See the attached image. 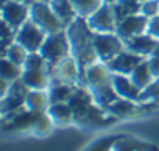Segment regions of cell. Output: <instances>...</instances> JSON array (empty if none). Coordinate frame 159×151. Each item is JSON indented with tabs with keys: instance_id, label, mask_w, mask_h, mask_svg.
<instances>
[{
	"instance_id": "3",
	"label": "cell",
	"mask_w": 159,
	"mask_h": 151,
	"mask_svg": "<svg viewBox=\"0 0 159 151\" xmlns=\"http://www.w3.org/2000/svg\"><path fill=\"white\" fill-rule=\"evenodd\" d=\"M55 128L50 120L47 111L45 112H33L25 106L7 114L2 117V131L3 134H31L44 137L50 134Z\"/></svg>"
},
{
	"instance_id": "36",
	"label": "cell",
	"mask_w": 159,
	"mask_h": 151,
	"mask_svg": "<svg viewBox=\"0 0 159 151\" xmlns=\"http://www.w3.org/2000/svg\"><path fill=\"white\" fill-rule=\"evenodd\" d=\"M105 2H106V3H114L116 0H105Z\"/></svg>"
},
{
	"instance_id": "38",
	"label": "cell",
	"mask_w": 159,
	"mask_h": 151,
	"mask_svg": "<svg viewBox=\"0 0 159 151\" xmlns=\"http://www.w3.org/2000/svg\"><path fill=\"white\" fill-rule=\"evenodd\" d=\"M150 151H157V148H153V149H150Z\"/></svg>"
},
{
	"instance_id": "6",
	"label": "cell",
	"mask_w": 159,
	"mask_h": 151,
	"mask_svg": "<svg viewBox=\"0 0 159 151\" xmlns=\"http://www.w3.org/2000/svg\"><path fill=\"white\" fill-rule=\"evenodd\" d=\"M39 53L42 55V58L47 61V65H48V73L50 70L59 62L62 61L64 58L70 56V42H69V38H67V33H66V28L61 30V31H56V33H52V34H47Z\"/></svg>"
},
{
	"instance_id": "23",
	"label": "cell",
	"mask_w": 159,
	"mask_h": 151,
	"mask_svg": "<svg viewBox=\"0 0 159 151\" xmlns=\"http://www.w3.org/2000/svg\"><path fill=\"white\" fill-rule=\"evenodd\" d=\"M76 84H64V83H52L47 89L50 104L56 103H69L70 97L75 92Z\"/></svg>"
},
{
	"instance_id": "37",
	"label": "cell",
	"mask_w": 159,
	"mask_h": 151,
	"mask_svg": "<svg viewBox=\"0 0 159 151\" xmlns=\"http://www.w3.org/2000/svg\"><path fill=\"white\" fill-rule=\"evenodd\" d=\"M39 2H47V3H48V2H50V0H39Z\"/></svg>"
},
{
	"instance_id": "5",
	"label": "cell",
	"mask_w": 159,
	"mask_h": 151,
	"mask_svg": "<svg viewBox=\"0 0 159 151\" xmlns=\"http://www.w3.org/2000/svg\"><path fill=\"white\" fill-rule=\"evenodd\" d=\"M22 81L34 91H47L50 86V73L47 61L42 58L39 51L28 53L22 65Z\"/></svg>"
},
{
	"instance_id": "10",
	"label": "cell",
	"mask_w": 159,
	"mask_h": 151,
	"mask_svg": "<svg viewBox=\"0 0 159 151\" xmlns=\"http://www.w3.org/2000/svg\"><path fill=\"white\" fill-rule=\"evenodd\" d=\"M28 92H30V87L22 81V78L13 81L10 84L8 92L0 100V112H2V117L25 106V98H27Z\"/></svg>"
},
{
	"instance_id": "11",
	"label": "cell",
	"mask_w": 159,
	"mask_h": 151,
	"mask_svg": "<svg viewBox=\"0 0 159 151\" xmlns=\"http://www.w3.org/2000/svg\"><path fill=\"white\" fill-rule=\"evenodd\" d=\"M88 25L94 33H116L117 17L111 3H103L95 13H92L88 19Z\"/></svg>"
},
{
	"instance_id": "18",
	"label": "cell",
	"mask_w": 159,
	"mask_h": 151,
	"mask_svg": "<svg viewBox=\"0 0 159 151\" xmlns=\"http://www.w3.org/2000/svg\"><path fill=\"white\" fill-rule=\"evenodd\" d=\"M112 87L116 94L122 98H128L133 101L139 103L140 97V89L136 87V84L131 81L128 75H120V73H112Z\"/></svg>"
},
{
	"instance_id": "33",
	"label": "cell",
	"mask_w": 159,
	"mask_h": 151,
	"mask_svg": "<svg viewBox=\"0 0 159 151\" xmlns=\"http://www.w3.org/2000/svg\"><path fill=\"white\" fill-rule=\"evenodd\" d=\"M147 33L156 39H159V14L157 16H153L148 19V24H147Z\"/></svg>"
},
{
	"instance_id": "35",
	"label": "cell",
	"mask_w": 159,
	"mask_h": 151,
	"mask_svg": "<svg viewBox=\"0 0 159 151\" xmlns=\"http://www.w3.org/2000/svg\"><path fill=\"white\" fill-rule=\"evenodd\" d=\"M16 2H22V3H25V5H31V3L36 2V0H16Z\"/></svg>"
},
{
	"instance_id": "7",
	"label": "cell",
	"mask_w": 159,
	"mask_h": 151,
	"mask_svg": "<svg viewBox=\"0 0 159 151\" xmlns=\"http://www.w3.org/2000/svg\"><path fill=\"white\" fill-rule=\"evenodd\" d=\"M30 19L41 30H44L47 34L64 30L62 22L58 19V16L53 13L50 3H47V2H39V0H36L34 3H31L30 5Z\"/></svg>"
},
{
	"instance_id": "1",
	"label": "cell",
	"mask_w": 159,
	"mask_h": 151,
	"mask_svg": "<svg viewBox=\"0 0 159 151\" xmlns=\"http://www.w3.org/2000/svg\"><path fill=\"white\" fill-rule=\"evenodd\" d=\"M69 104L73 111L75 125L80 128L103 129L120 122V118H117L108 109L95 103L91 91L84 84H80V83L76 84L75 92L69 100Z\"/></svg>"
},
{
	"instance_id": "15",
	"label": "cell",
	"mask_w": 159,
	"mask_h": 151,
	"mask_svg": "<svg viewBox=\"0 0 159 151\" xmlns=\"http://www.w3.org/2000/svg\"><path fill=\"white\" fill-rule=\"evenodd\" d=\"M143 59L145 58H142V56H139V55H136V53H133V51H129V50L125 48L116 58H112L111 61H108L106 65L109 67V70L112 73H120V75H128V77H129V75L133 73V70Z\"/></svg>"
},
{
	"instance_id": "22",
	"label": "cell",
	"mask_w": 159,
	"mask_h": 151,
	"mask_svg": "<svg viewBox=\"0 0 159 151\" xmlns=\"http://www.w3.org/2000/svg\"><path fill=\"white\" fill-rule=\"evenodd\" d=\"M48 3H50L53 13H55V14L58 16V19L62 22L64 28L69 27V25L78 17V14H76V11H75V8H73V5H72L70 0H50Z\"/></svg>"
},
{
	"instance_id": "16",
	"label": "cell",
	"mask_w": 159,
	"mask_h": 151,
	"mask_svg": "<svg viewBox=\"0 0 159 151\" xmlns=\"http://www.w3.org/2000/svg\"><path fill=\"white\" fill-rule=\"evenodd\" d=\"M125 48L142 56V58H150L153 53L157 51L159 39L150 36L148 33H142L139 36H134V38L125 41Z\"/></svg>"
},
{
	"instance_id": "28",
	"label": "cell",
	"mask_w": 159,
	"mask_h": 151,
	"mask_svg": "<svg viewBox=\"0 0 159 151\" xmlns=\"http://www.w3.org/2000/svg\"><path fill=\"white\" fill-rule=\"evenodd\" d=\"M70 2L80 17L88 19L92 13H95L105 3V0H70Z\"/></svg>"
},
{
	"instance_id": "4",
	"label": "cell",
	"mask_w": 159,
	"mask_h": 151,
	"mask_svg": "<svg viewBox=\"0 0 159 151\" xmlns=\"http://www.w3.org/2000/svg\"><path fill=\"white\" fill-rule=\"evenodd\" d=\"M83 84L91 91L95 103L105 109L116 98H119V95L116 94V91L112 87V72L102 61L88 67V70L84 73V83Z\"/></svg>"
},
{
	"instance_id": "12",
	"label": "cell",
	"mask_w": 159,
	"mask_h": 151,
	"mask_svg": "<svg viewBox=\"0 0 159 151\" xmlns=\"http://www.w3.org/2000/svg\"><path fill=\"white\" fill-rule=\"evenodd\" d=\"M30 19V5L16 0H2V22L16 31Z\"/></svg>"
},
{
	"instance_id": "26",
	"label": "cell",
	"mask_w": 159,
	"mask_h": 151,
	"mask_svg": "<svg viewBox=\"0 0 159 151\" xmlns=\"http://www.w3.org/2000/svg\"><path fill=\"white\" fill-rule=\"evenodd\" d=\"M145 0H116L112 5V10L116 13V17H117V22L122 20L123 17L126 16H131V14H137L140 13V7Z\"/></svg>"
},
{
	"instance_id": "14",
	"label": "cell",
	"mask_w": 159,
	"mask_h": 151,
	"mask_svg": "<svg viewBox=\"0 0 159 151\" xmlns=\"http://www.w3.org/2000/svg\"><path fill=\"white\" fill-rule=\"evenodd\" d=\"M147 24H148V17H145L143 14H140V13L131 14V16H126L122 20L117 22L116 33L125 42V41L134 38V36L147 33Z\"/></svg>"
},
{
	"instance_id": "39",
	"label": "cell",
	"mask_w": 159,
	"mask_h": 151,
	"mask_svg": "<svg viewBox=\"0 0 159 151\" xmlns=\"http://www.w3.org/2000/svg\"><path fill=\"white\" fill-rule=\"evenodd\" d=\"M157 151H159V149H157Z\"/></svg>"
},
{
	"instance_id": "9",
	"label": "cell",
	"mask_w": 159,
	"mask_h": 151,
	"mask_svg": "<svg viewBox=\"0 0 159 151\" xmlns=\"http://www.w3.org/2000/svg\"><path fill=\"white\" fill-rule=\"evenodd\" d=\"M47 38V33L41 30L31 19H28L17 31H16V42L20 44L28 53L39 51L44 41Z\"/></svg>"
},
{
	"instance_id": "8",
	"label": "cell",
	"mask_w": 159,
	"mask_h": 151,
	"mask_svg": "<svg viewBox=\"0 0 159 151\" xmlns=\"http://www.w3.org/2000/svg\"><path fill=\"white\" fill-rule=\"evenodd\" d=\"M94 47L98 56V61L108 62L116 58L120 51L125 50V42L120 39L117 33H95Z\"/></svg>"
},
{
	"instance_id": "17",
	"label": "cell",
	"mask_w": 159,
	"mask_h": 151,
	"mask_svg": "<svg viewBox=\"0 0 159 151\" xmlns=\"http://www.w3.org/2000/svg\"><path fill=\"white\" fill-rule=\"evenodd\" d=\"M106 109L111 114H114L117 118H120V120L136 118V117H142L143 114H147V111L137 101H133V100H128V98H122V97L116 98Z\"/></svg>"
},
{
	"instance_id": "34",
	"label": "cell",
	"mask_w": 159,
	"mask_h": 151,
	"mask_svg": "<svg viewBox=\"0 0 159 151\" xmlns=\"http://www.w3.org/2000/svg\"><path fill=\"white\" fill-rule=\"evenodd\" d=\"M148 59V64H150V70H151V73H153V77L154 78H159V48H157V51L156 53H153L150 58H147Z\"/></svg>"
},
{
	"instance_id": "13",
	"label": "cell",
	"mask_w": 159,
	"mask_h": 151,
	"mask_svg": "<svg viewBox=\"0 0 159 151\" xmlns=\"http://www.w3.org/2000/svg\"><path fill=\"white\" fill-rule=\"evenodd\" d=\"M52 83H64V84L80 83V67L72 55L59 61L50 70V84Z\"/></svg>"
},
{
	"instance_id": "2",
	"label": "cell",
	"mask_w": 159,
	"mask_h": 151,
	"mask_svg": "<svg viewBox=\"0 0 159 151\" xmlns=\"http://www.w3.org/2000/svg\"><path fill=\"white\" fill-rule=\"evenodd\" d=\"M66 33L70 42V53L80 67V84H83L88 67L98 62V56L94 47L95 33L88 25V20L80 16L69 27H66Z\"/></svg>"
},
{
	"instance_id": "30",
	"label": "cell",
	"mask_w": 159,
	"mask_h": 151,
	"mask_svg": "<svg viewBox=\"0 0 159 151\" xmlns=\"http://www.w3.org/2000/svg\"><path fill=\"white\" fill-rule=\"evenodd\" d=\"M120 134H112V135H105V137H100L97 140H94L84 151H111L112 148V143L116 142V139L119 137Z\"/></svg>"
},
{
	"instance_id": "32",
	"label": "cell",
	"mask_w": 159,
	"mask_h": 151,
	"mask_svg": "<svg viewBox=\"0 0 159 151\" xmlns=\"http://www.w3.org/2000/svg\"><path fill=\"white\" fill-rule=\"evenodd\" d=\"M140 14L145 17H153L159 14V0H145L140 7Z\"/></svg>"
},
{
	"instance_id": "19",
	"label": "cell",
	"mask_w": 159,
	"mask_h": 151,
	"mask_svg": "<svg viewBox=\"0 0 159 151\" xmlns=\"http://www.w3.org/2000/svg\"><path fill=\"white\" fill-rule=\"evenodd\" d=\"M47 114H48L50 120L53 122V125L56 128H67L70 125H75L73 111H72V108H70L69 103L50 104L48 109H47Z\"/></svg>"
},
{
	"instance_id": "29",
	"label": "cell",
	"mask_w": 159,
	"mask_h": 151,
	"mask_svg": "<svg viewBox=\"0 0 159 151\" xmlns=\"http://www.w3.org/2000/svg\"><path fill=\"white\" fill-rule=\"evenodd\" d=\"M2 56H7L8 59H11L14 64H17V65H24V62H25V59L28 58V51L20 45V44H17L16 41L11 44V45H8V48L2 53Z\"/></svg>"
},
{
	"instance_id": "25",
	"label": "cell",
	"mask_w": 159,
	"mask_h": 151,
	"mask_svg": "<svg viewBox=\"0 0 159 151\" xmlns=\"http://www.w3.org/2000/svg\"><path fill=\"white\" fill-rule=\"evenodd\" d=\"M129 78H131V81L136 84V87H139L140 91L145 89V87L154 80L153 73H151V70H150V64H148V59H147V58L133 70V73L129 75Z\"/></svg>"
},
{
	"instance_id": "27",
	"label": "cell",
	"mask_w": 159,
	"mask_h": 151,
	"mask_svg": "<svg viewBox=\"0 0 159 151\" xmlns=\"http://www.w3.org/2000/svg\"><path fill=\"white\" fill-rule=\"evenodd\" d=\"M0 77L5 81L13 83L22 77V67L14 64L7 56H2V61H0Z\"/></svg>"
},
{
	"instance_id": "20",
	"label": "cell",
	"mask_w": 159,
	"mask_h": 151,
	"mask_svg": "<svg viewBox=\"0 0 159 151\" xmlns=\"http://www.w3.org/2000/svg\"><path fill=\"white\" fill-rule=\"evenodd\" d=\"M153 148H154V145H151V143H148L142 139L126 135V134H120L116 139V142L112 143L111 151H150Z\"/></svg>"
},
{
	"instance_id": "31",
	"label": "cell",
	"mask_w": 159,
	"mask_h": 151,
	"mask_svg": "<svg viewBox=\"0 0 159 151\" xmlns=\"http://www.w3.org/2000/svg\"><path fill=\"white\" fill-rule=\"evenodd\" d=\"M16 39V30L11 28L8 24L2 22V51H5L8 48V45H11Z\"/></svg>"
},
{
	"instance_id": "21",
	"label": "cell",
	"mask_w": 159,
	"mask_h": 151,
	"mask_svg": "<svg viewBox=\"0 0 159 151\" xmlns=\"http://www.w3.org/2000/svg\"><path fill=\"white\" fill-rule=\"evenodd\" d=\"M139 104L147 112L159 108V78H154L145 89L140 91Z\"/></svg>"
},
{
	"instance_id": "24",
	"label": "cell",
	"mask_w": 159,
	"mask_h": 151,
	"mask_svg": "<svg viewBox=\"0 0 159 151\" xmlns=\"http://www.w3.org/2000/svg\"><path fill=\"white\" fill-rule=\"evenodd\" d=\"M50 106L48 101V92L47 91H34L30 89L27 98H25V108L33 112H45Z\"/></svg>"
}]
</instances>
